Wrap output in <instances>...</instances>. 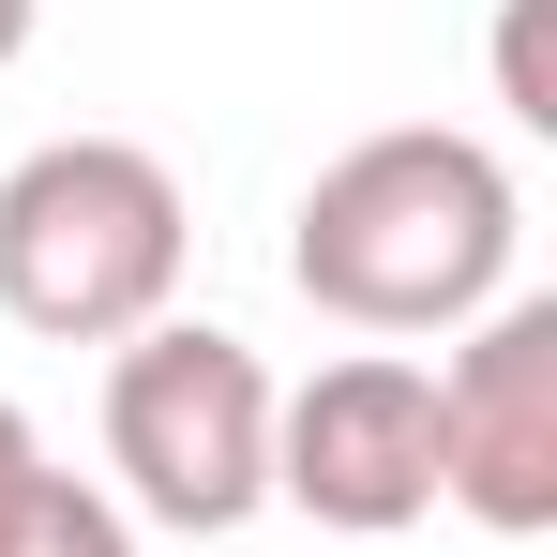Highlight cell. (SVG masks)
Wrapping results in <instances>:
<instances>
[{
	"instance_id": "5b68a950",
	"label": "cell",
	"mask_w": 557,
	"mask_h": 557,
	"mask_svg": "<svg viewBox=\"0 0 557 557\" xmlns=\"http://www.w3.org/2000/svg\"><path fill=\"white\" fill-rule=\"evenodd\" d=\"M437 497L497 543L557 528V301L497 286L467 317V347L437 362Z\"/></svg>"
},
{
	"instance_id": "ba28073f",
	"label": "cell",
	"mask_w": 557,
	"mask_h": 557,
	"mask_svg": "<svg viewBox=\"0 0 557 557\" xmlns=\"http://www.w3.org/2000/svg\"><path fill=\"white\" fill-rule=\"evenodd\" d=\"M30 482H46V437H30V407H0V512H15Z\"/></svg>"
},
{
	"instance_id": "277c9868",
	"label": "cell",
	"mask_w": 557,
	"mask_h": 557,
	"mask_svg": "<svg viewBox=\"0 0 557 557\" xmlns=\"http://www.w3.org/2000/svg\"><path fill=\"white\" fill-rule=\"evenodd\" d=\"M272 497H301L332 543H392L437 512V362L347 347L301 392H272Z\"/></svg>"
},
{
	"instance_id": "3957f363",
	"label": "cell",
	"mask_w": 557,
	"mask_h": 557,
	"mask_svg": "<svg viewBox=\"0 0 557 557\" xmlns=\"http://www.w3.org/2000/svg\"><path fill=\"white\" fill-rule=\"evenodd\" d=\"M106 467H121V512H151L182 543L242 528L272 497V362L242 332H211V317L121 332V362H106Z\"/></svg>"
},
{
	"instance_id": "52a82bcc",
	"label": "cell",
	"mask_w": 557,
	"mask_h": 557,
	"mask_svg": "<svg viewBox=\"0 0 557 557\" xmlns=\"http://www.w3.org/2000/svg\"><path fill=\"white\" fill-rule=\"evenodd\" d=\"M557 0H497V106L528 121V136H557Z\"/></svg>"
},
{
	"instance_id": "6da1fadb",
	"label": "cell",
	"mask_w": 557,
	"mask_h": 557,
	"mask_svg": "<svg viewBox=\"0 0 557 557\" xmlns=\"http://www.w3.org/2000/svg\"><path fill=\"white\" fill-rule=\"evenodd\" d=\"M512 242H528V196L512 166L453 136V121H392V136H347L301 211H286V286L347 332H467L497 286H512Z\"/></svg>"
},
{
	"instance_id": "7a4b0ae2",
	"label": "cell",
	"mask_w": 557,
	"mask_h": 557,
	"mask_svg": "<svg viewBox=\"0 0 557 557\" xmlns=\"http://www.w3.org/2000/svg\"><path fill=\"white\" fill-rule=\"evenodd\" d=\"M196 211L182 166L136 136H46L0 166V317L46 347H121L182 301Z\"/></svg>"
},
{
	"instance_id": "8992f818",
	"label": "cell",
	"mask_w": 557,
	"mask_h": 557,
	"mask_svg": "<svg viewBox=\"0 0 557 557\" xmlns=\"http://www.w3.org/2000/svg\"><path fill=\"white\" fill-rule=\"evenodd\" d=\"M0 557H136V512H121L106 482H76V467H46V482L0 512Z\"/></svg>"
},
{
	"instance_id": "9c48e42d",
	"label": "cell",
	"mask_w": 557,
	"mask_h": 557,
	"mask_svg": "<svg viewBox=\"0 0 557 557\" xmlns=\"http://www.w3.org/2000/svg\"><path fill=\"white\" fill-rule=\"evenodd\" d=\"M30 15H46V0H0V76L30 61Z\"/></svg>"
}]
</instances>
